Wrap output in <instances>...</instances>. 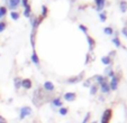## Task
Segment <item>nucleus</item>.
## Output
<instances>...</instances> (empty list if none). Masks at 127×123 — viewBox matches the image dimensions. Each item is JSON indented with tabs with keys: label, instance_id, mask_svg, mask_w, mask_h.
<instances>
[{
	"label": "nucleus",
	"instance_id": "23",
	"mask_svg": "<svg viewBox=\"0 0 127 123\" xmlns=\"http://www.w3.org/2000/svg\"><path fill=\"white\" fill-rule=\"evenodd\" d=\"M98 91V85H91L90 86V94L91 95H95Z\"/></svg>",
	"mask_w": 127,
	"mask_h": 123
},
{
	"label": "nucleus",
	"instance_id": "15",
	"mask_svg": "<svg viewBox=\"0 0 127 123\" xmlns=\"http://www.w3.org/2000/svg\"><path fill=\"white\" fill-rule=\"evenodd\" d=\"M119 8H120V10H122V12L123 14H125V12L127 11V2L126 1H120L119 2Z\"/></svg>",
	"mask_w": 127,
	"mask_h": 123
},
{
	"label": "nucleus",
	"instance_id": "35",
	"mask_svg": "<svg viewBox=\"0 0 127 123\" xmlns=\"http://www.w3.org/2000/svg\"><path fill=\"white\" fill-rule=\"evenodd\" d=\"M91 123H97V122H96V121H95V122H91Z\"/></svg>",
	"mask_w": 127,
	"mask_h": 123
},
{
	"label": "nucleus",
	"instance_id": "24",
	"mask_svg": "<svg viewBox=\"0 0 127 123\" xmlns=\"http://www.w3.org/2000/svg\"><path fill=\"white\" fill-rule=\"evenodd\" d=\"M10 17H11L14 20H18V19H19V14L17 11H11L10 12Z\"/></svg>",
	"mask_w": 127,
	"mask_h": 123
},
{
	"label": "nucleus",
	"instance_id": "6",
	"mask_svg": "<svg viewBox=\"0 0 127 123\" xmlns=\"http://www.w3.org/2000/svg\"><path fill=\"white\" fill-rule=\"evenodd\" d=\"M33 86V83L29 78H25V80H22V87H24L25 90H29Z\"/></svg>",
	"mask_w": 127,
	"mask_h": 123
},
{
	"label": "nucleus",
	"instance_id": "19",
	"mask_svg": "<svg viewBox=\"0 0 127 123\" xmlns=\"http://www.w3.org/2000/svg\"><path fill=\"white\" fill-rule=\"evenodd\" d=\"M103 33H105L106 35H113L114 34L113 27H106V28H103Z\"/></svg>",
	"mask_w": 127,
	"mask_h": 123
},
{
	"label": "nucleus",
	"instance_id": "4",
	"mask_svg": "<svg viewBox=\"0 0 127 123\" xmlns=\"http://www.w3.org/2000/svg\"><path fill=\"white\" fill-rule=\"evenodd\" d=\"M63 97H64V100L67 102H73L75 99H77V94L73 92H67V93H65Z\"/></svg>",
	"mask_w": 127,
	"mask_h": 123
},
{
	"label": "nucleus",
	"instance_id": "13",
	"mask_svg": "<svg viewBox=\"0 0 127 123\" xmlns=\"http://www.w3.org/2000/svg\"><path fill=\"white\" fill-rule=\"evenodd\" d=\"M52 104L56 107H62V101H61L60 97H55V99L52 101Z\"/></svg>",
	"mask_w": 127,
	"mask_h": 123
},
{
	"label": "nucleus",
	"instance_id": "28",
	"mask_svg": "<svg viewBox=\"0 0 127 123\" xmlns=\"http://www.w3.org/2000/svg\"><path fill=\"white\" fill-rule=\"evenodd\" d=\"M79 29L84 34H87V31H88V28H87L84 25H79Z\"/></svg>",
	"mask_w": 127,
	"mask_h": 123
},
{
	"label": "nucleus",
	"instance_id": "22",
	"mask_svg": "<svg viewBox=\"0 0 127 123\" xmlns=\"http://www.w3.org/2000/svg\"><path fill=\"white\" fill-rule=\"evenodd\" d=\"M22 86V80L19 77H16L15 78V87L16 88H19Z\"/></svg>",
	"mask_w": 127,
	"mask_h": 123
},
{
	"label": "nucleus",
	"instance_id": "9",
	"mask_svg": "<svg viewBox=\"0 0 127 123\" xmlns=\"http://www.w3.org/2000/svg\"><path fill=\"white\" fill-rule=\"evenodd\" d=\"M54 84L52 83V82H50V81H47V82H45L44 83V90L47 91V92H53L54 91Z\"/></svg>",
	"mask_w": 127,
	"mask_h": 123
},
{
	"label": "nucleus",
	"instance_id": "26",
	"mask_svg": "<svg viewBox=\"0 0 127 123\" xmlns=\"http://www.w3.org/2000/svg\"><path fill=\"white\" fill-rule=\"evenodd\" d=\"M6 27H7V24L5 21H0V33H2L6 29Z\"/></svg>",
	"mask_w": 127,
	"mask_h": 123
},
{
	"label": "nucleus",
	"instance_id": "30",
	"mask_svg": "<svg viewBox=\"0 0 127 123\" xmlns=\"http://www.w3.org/2000/svg\"><path fill=\"white\" fill-rule=\"evenodd\" d=\"M20 3H22V5H23V7H27V6H28L29 5V3H28V0H20Z\"/></svg>",
	"mask_w": 127,
	"mask_h": 123
},
{
	"label": "nucleus",
	"instance_id": "14",
	"mask_svg": "<svg viewBox=\"0 0 127 123\" xmlns=\"http://www.w3.org/2000/svg\"><path fill=\"white\" fill-rule=\"evenodd\" d=\"M101 63L105 65H110L111 64V58L109 56H102L101 57Z\"/></svg>",
	"mask_w": 127,
	"mask_h": 123
},
{
	"label": "nucleus",
	"instance_id": "10",
	"mask_svg": "<svg viewBox=\"0 0 127 123\" xmlns=\"http://www.w3.org/2000/svg\"><path fill=\"white\" fill-rule=\"evenodd\" d=\"M100 90L102 93H109V91H110L109 83H108V82H103L102 84H100Z\"/></svg>",
	"mask_w": 127,
	"mask_h": 123
},
{
	"label": "nucleus",
	"instance_id": "16",
	"mask_svg": "<svg viewBox=\"0 0 127 123\" xmlns=\"http://www.w3.org/2000/svg\"><path fill=\"white\" fill-rule=\"evenodd\" d=\"M32 15V7L31 5H28L27 7H25V10H24V16L27 17V18H29Z\"/></svg>",
	"mask_w": 127,
	"mask_h": 123
},
{
	"label": "nucleus",
	"instance_id": "33",
	"mask_svg": "<svg viewBox=\"0 0 127 123\" xmlns=\"http://www.w3.org/2000/svg\"><path fill=\"white\" fill-rule=\"evenodd\" d=\"M0 123H7V120H6L3 116L0 115Z\"/></svg>",
	"mask_w": 127,
	"mask_h": 123
},
{
	"label": "nucleus",
	"instance_id": "1",
	"mask_svg": "<svg viewBox=\"0 0 127 123\" xmlns=\"http://www.w3.org/2000/svg\"><path fill=\"white\" fill-rule=\"evenodd\" d=\"M113 116V110L107 109L101 115V123H109Z\"/></svg>",
	"mask_w": 127,
	"mask_h": 123
},
{
	"label": "nucleus",
	"instance_id": "29",
	"mask_svg": "<svg viewBox=\"0 0 127 123\" xmlns=\"http://www.w3.org/2000/svg\"><path fill=\"white\" fill-rule=\"evenodd\" d=\"M0 12H1L2 16H5V15L7 14V8L6 7H0Z\"/></svg>",
	"mask_w": 127,
	"mask_h": 123
},
{
	"label": "nucleus",
	"instance_id": "12",
	"mask_svg": "<svg viewBox=\"0 0 127 123\" xmlns=\"http://www.w3.org/2000/svg\"><path fill=\"white\" fill-rule=\"evenodd\" d=\"M31 59H32V62H33L34 64H36V65H38V64H39V58H38V56H37V54H36L35 50H34L33 54H32Z\"/></svg>",
	"mask_w": 127,
	"mask_h": 123
},
{
	"label": "nucleus",
	"instance_id": "21",
	"mask_svg": "<svg viewBox=\"0 0 127 123\" xmlns=\"http://www.w3.org/2000/svg\"><path fill=\"white\" fill-rule=\"evenodd\" d=\"M99 18L102 22H105L107 20V15H106V11H102V12H99Z\"/></svg>",
	"mask_w": 127,
	"mask_h": 123
},
{
	"label": "nucleus",
	"instance_id": "34",
	"mask_svg": "<svg viewBox=\"0 0 127 123\" xmlns=\"http://www.w3.org/2000/svg\"><path fill=\"white\" fill-rule=\"evenodd\" d=\"M2 17H3V16H2V15H1V12H0V19L2 18Z\"/></svg>",
	"mask_w": 127,
	"mask_h": 123
},
{
	"label": "nucleus",
	"instance_id": "32",
	"mask_svg": "<svg viewBox=\"0 0 127 123\" xmlns=\"http://www.w3.org/2000/svg\"><path fill=\"white\" fill-rule=\"evenodd\" d=\"M122 34L127 38V27H124V28L122 29Z\"/></svg>",
	"mask_w": 127,
	"mask_h": 123
},
{
	"label": "nucleus",
	"instance_id": "11",
	"mask_svg": "<svg viewBox=\"0 0 127 123\" xmlns=\"http://www.w3.org/2000/svg\"><path fill=\"white\" fill-rule=\"evenodd\" d=\"M19 3H20V0H9V8L12 9V11H14V9H16L19 6Z\"/></svg>",
	"mask_w": 127,
	"mask_h": 123
},
{
	"label": "nucleus",
	"instance_id": "17",
	"mask_svg": "<svg viewBox=\"0 0 127 123\" xmlns=\"http://www.w3.org/2000/svg\"><path fill=\"white\" fill-rule=\"evenodd\" d=\"M95 78H96V81H97V83L100 85V84H102L103 82H107L106 81V77H103L102 75H96L95 76Z\"/></svg>",
	"mask_w": 127,
	"mask_h": 123
},
{
	"label": "nucleus",
	"instance_id": "27",
	"mask_svg": "<svg viewBox=\"0 0 127 123\" xmlns=\"http://www.w3.org/2000/svg\"><path fill=\"white\" fill-rule=\"evenodd\" d=\"M90 115H91V113H90V112H88V113L86 114V118H84L83 121H82V123H88L89 122V119H90Z\"/></svg>",
	"mask_w": 127,
	"mask_h": 123
},
{
	"label": "nucleus",
	"instance_id": "25",
	"mask_svg": "<svg viewBox=\"0 0 127 123\" xmlns=\"http://www.w3.org/2000/svg\"><path fill=\"white\" fill-rule=\"evenodd\" d=\"M47 12H48L47 7H46V6H42V16L46 17V16H47Z\"/></svg>",
	"mask_w": 127,
	"mask_h": 123
},
{
	"label": "nucleus",
	"instance_id": "18",
	"mask_svg": "<svg viewBox=\"0 0 127 123\" xmlns=\"http://www.w3.org/2000/svg\"><path fill=\"white\" fill-rule=\"evenodd\" d=\"M111 41H113V44L116 47H120V46H122V41H120V39L118 37H114L113 39H111Z\"/></svg>",
	"mask_w": 127,
	"mask_h": 123
},
{
	"label": "nucleus",
	"instance_id": "8",
	"mask_svg": "<svg viewBox=\"0 0 127 123\" xmlns=\"http://www.w3.org/2000/svg\"><path fill=\"white\" fill-rule=\"evenodd\" d=\"M95 3H96V9L97 10H102L103 7L106 5V0H95Z\"/></svg>",
	"mask_w": 127,
	"mask_h": 123
},
{
	"label": "nucleus",
	"instance_id": "20",
	"mask_svg": "<svg viewBox=\"0 0 127 123\" xmlns=\"http://www.w3.org/2000/svg\"><path fill=\"white\" fill-rule=\"evenodd\" d=\"M67 112H69V110H67V107H60V109H59V113L61 114V115H66L67 114Z\"/></svg>",
	"mask_w": 127,
	"mask_h": 123
},
{
	"label": "nucleus",
	"instance_id": "7",
	"mask_svg": "<svg viewBox=\"0 0 127 123\" xmlns=\"http://www.w3.org/2000/svg\"><path fill=\"white\" fill-rule=\"evenodd\" d=\"M87 41H88V44H89V50L92 52V50L95 49V46H96V41H95V39L91 37V36H87Z\"/></svg>",
	"mask_w": 127,
	"mask_h": 123
},
{
	"label": "nucleus",
	"instance_id": "2",
	"mask_svg": "<svg viewBox=\"0 0 127 123\" xmlns=\"http://www.w3.org/2000/svg\"><path fill=\"white\" fill-rule=\"evenodd\" d=\"M32 114V109L29 106H23L22 109H20V113H19V119L20 120H23V119H25L26 116L31 115Z\"/></svg>",
	"mask_w": 127,
	"mask_h": 123
},
{
	"label": "nucleus",
	"instance_id": "5",
	"mask_svg": "<svg viewBox=\"0 0 127 123\" xmlns=\"http://www.w3.org/2000/svg\"><path fill=\"white\" fill-rule=\"evenodd\" d=\"M82 77H83V73H81L79 76H73V77L67 78V83L69 84H75V83H78V82H80V81L82 80Z\"/></svg>",
	"mask_w": 127,
	"mask_h": 123
},
{
	"label": "nucleus",
	"instance_id": "31",
	"mask_svg": "<svg viewBox=\"0 0 127 123\" xmlns=\"http://www.w3.org/2000/svg\"><path fill=\"white\" fill-rule=\"evenodd\" d=\"M90 83H91V78H90V80H87L83 83V86L84 87H88V86H90Z\"/></svg>",
	"mask_w": 127,
	"mask_h": 123
},
{
	"label": "nucleus",
	"instance_id": "3",
	"mask_svg": "<svg viewBox=\"0 0 127 123\" xmlns=\"http://www.w3.org/2000/svg\"><path fill=\"white\" fill-rule=\"evenodd\" d=\"M118 82H119V76H114V77H111V81L110 83H109V87H110V90L113 91H116L118 87Z\"/></svg>",
	"mask_w": 127,
	"mask_h": 123
}]
</instances>
